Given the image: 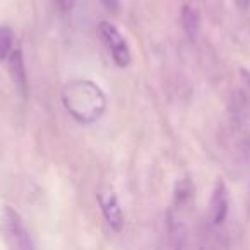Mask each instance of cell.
Here are the masks:
<instances>
[{"label":"cell","mask_w":250,"mask_h":250,"mask_svg":"<svg viewBox=\"0 0 250 250\" xmlns=\"http://www.w3.org/2000/svg\"><path fill=\"white\" fill-rule=\"evenodd\" d=\"M53 2H55L62 11H69V9L74 5V0H53Z\"/></svg>","instance_id":"10"},{"label":"cell","mask_w":250,"mask_h":250,"mask_svg":"<svg viewBox=\"0 0 250 250\" xmlns=\"http://www.w3.org/2000/svg\"><path fill=\"white\" fill-rule=\"evenodd\" d=\"M96 199L104 219L110 225V228L115 229V231H122V228L125 225V216L124 211H122L120 201H118L115 188L108 184L101 185L96 192Z\"/></svg>","instance_id":"4"},{"label":"cell","mask_w":250,"mask_h":250,"mask_svg":"<svg viewBox=\"0 0 250 250\" xmlns=\"http://www.w3.org/2000/svg\"><path fill=\"white\" fill-rule=\"evenodd\" d=\"M98 35H100L101 42L106 45L108 52L113 57V62L118 67H127L132 60V53H130L129 43L122 36L118 28L110 21H101L98 24Z\"/></svg>","instance_id":"3"},{"label":"cell","mask_w":250,"mask_h":250,"mask_svg":"<svg viewBox=\"0 0 250 250\" xmlns=\"http://www.w3.org/2000/svg\"><path fill=\"white\" fill-rule=\"evenodd\" d=\"M235 5L238 9H242V11H245V9L250 7V0H235Z\"/></svg>","instance_id":"11"},{"label":"cell","mask_w":250,"mask_h":250,"mask_svg":"<svg viewBox=\"0 0 250 250\" xmlns=\"http://www.w3.org/2000/svg\"><path fill=\"white\" fill-rule=\"evenodd\" d=\"M229 209V194L226 184L223 180H218L212 190L211 201H209V221L212 225H221L225 223Z\"/></svg>","instance_id":"5"},{"label":"cell","mask_w":250,"mask_h":250,"mask_svg":"<svg viewBox=\"0 0 250 250\" xmlns=\"http://www.w3.org/2000/svg\"><path fill=\"white\" fill-rule=\"evenodd\" d=\"M182 26H184L185 33L188 35V38L194 40L199 33V14L195 9L185 5L182 11Z\"/></svg>","instance_id":"7"},{"label":"cell","mask_w":250,"mask_h":250,"mask_svg":"<svg viewBox=\"0 0 250 250\" xmlns=\"http://www.w3.org/2000/svg\"><path fill=\"white\" fill-rule=\"evenodd\" d=\"M0 233L2 238L7 243L9 249L14 250H31L35 249V243L31 240L24 219L21 218L18 211L11 206H4L0 212Z\"/></svg>","instance_id":"2"},{"label":"cell","mask_w":250,"mask_h":250,"mask_svg":"<svg viewBox=\"0 0 250 250\" xmlns=\"http://www.w3.org/2000/svg\"><path fill=\"white\" fill-rule=\"evenodd\" d=\"M101 4H103V7L106 9L108 12H111V14H118V11H120V2L118 0H100Z\"/></svg>","instance_id":"9"},{"label":"cell","mask_w":250,"mask_h":250,"mask_svg":"<svg viewBox=\"0 0 250 250\" xmlns=\"http://www.w3.org/2000/svg\"><path fill=\"white\" fill-rule=\"evenodd\" d=\"M9 60V72H11V79L14 83L16 89L19 91L22 98L28 96V74H26L24 59H22V52L19 48H14L11 55L7 57Z\"/></svg>","instance_id":"6"},{"label":"cell","mask_w":250,"mask_h":250,"mask_svg":"<svg viewBox=\"0 0 250 250\" xmlns=\"http://www.w3.org/2000/svg\"><path fill=\"white\" fill-rule=\"evenodd\" d=\"M14 33L9 26H0V60H5L16 48Z\"/></svg>","instance_id":"8"},{"label":"cell","mask_w":250,"mask_h":250,"mask_svg":"<svg viewBox=\"0 0 250 250\" xmlns=\"http://www.w3.org/2000/svg\"><path fill=\"white\" fill-rule=\"evenodd\" d=\"M63 108L79 124H93L106 110V94L89 79H72L62 89Z\"/></svg>","instance_id":"1"}]
</instances>
